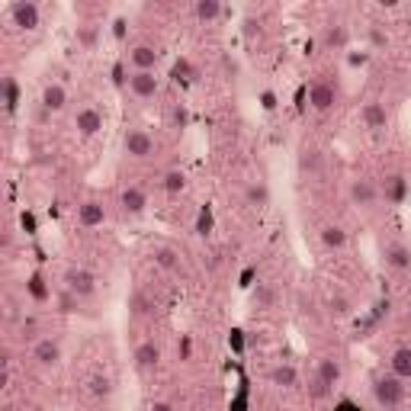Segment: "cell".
Returning a JSON list of instances; mask_svg holds the SVG:
<instances>
[{"label": "cell", "mask_w": 411, "mask_h": 411, "mask_svg": "<svg viewBox=\"0 0 411 411\" xmlns=\"http://www.w3.org/2000/svg\"><path fill=\"white\" fill-rule=\"evenodd\" d=\"M373 395L376 402L383 408H399L405 402V379H399L395 373H385V376H376L373 379Z\"/></svg>", "instance_id": "obj_1"}, {"label": "cell", "mask_w": 411, "mask_h": 411, "mask_svg": "<svg viewBox=\"0 0 411 411\" xmlns=\"http://www.w3.org/2000/svg\"><path fill=\"white\" fill-rule=\"evenodd\" d=\"M65 290L77 299H90L97 292V277L84 267H71V270H65Z\"/></svg>", "instance_id": "obj_2"}, {"label": "cell", "mask_w": 411, "mask_h": 411, "mask_svg": "<svg viewBox=\"0 0 411 411\" xmlns=\"http://www.w3.org/2000/svg\"><path fill=\"white\" fill-rule=\"evenodd\" d=\"M122 148H126V154L135 161H145L154 154V139H151L145 129H129L126 135H122Z\"/></svg>", "instance_id": "obj_3"}, {"label": "cell", "mask_w": 411, "mask_h": 411, "mask_svg": "<svg viewBox=\"0 0 411 411\" xmlns=\"http://www.w3.org/2000/svg\"><path fill=\"white\" fill-rule=\"evenodd\" d=\"M39 19H42V13H39V7L32 3V0H19V3L10 7V23H13L17 29H23V32L39 29Z\"/></svg>", "instance_id": "obj_4"}, {"label": "cell", "mask_w": 411, "mask_h": 411, "mask_svg": "<svg viewBox=\"0 0 411 411\" xmlns=\"http://www.w3.org/2000/svg\"><path fill=\"white\" fill-rule=\"evenodd\" d=\"M129 90L139 97V100H154V97H158V90H161V81H158V74H154V71H132Z\"/></svg>", "instance_id": "obj_5"}, {"label": "cell", "mask_w": 411, "mask_h": 411, "mask_svg": "<svg viewBox=\"0 0 411 411\" xmlns=\"http://www.w3.org/2000/svg\"><path fill=\"white\" fill-rule=\"evenodd\" d=\"M74 129L81 139H94L103 132V112L97 106H84V110H77L74 116Z\"/></svg>", "instance_id": "obj_6"}, {"label": "cell", "mask_w": 411, "mask_h": 411, "mask_svg": "<svg viewBox=\"0 0 411 411\" xmlns=\"http://www.w3.org/2000/svg\"><path fill=\"white\" fill-rule=\"evenodd\" d=\"M308 103H312V110H315V112H328L337 103L334 84H328V81H315V84L308 87Z\"/></svg>", "instance_id": "obj_7"}, {"label": "cell", "mask_w": 411, "mask_h": 411, "mask_svg": "<svg viewBox=\"0 0 411 411\" xmlns=\"http://www.w3.org/2000/svg\"><path fill=\"white\" fill-rule=\"evenodd\" d=\"M32 360H36L39 366H58L61 363V344H58L55 337H42V341H36V347H32Z\"/></svg>", "instance_id": "obj_8"}, {"label": "cell", "mask_w": 411, "mask_h": 411, "mask_svg": "<svg viewBox=\"0 0 411 411\" xmlns=\"http://www.w3.org/2000/svg\"><path fill=\"white\" fill-rule=\"evenodd\" d=\"M103 222H106V206L100 199H87V203L77 206V225L81 228H97Z\"/></svg>", "instance_id": "obj_9"}, {"label": "cell", "mask_w": 411, "mask_h": 411, "mask_svg": "<svg viewBox=\"0 0 411 411\" xmlns=\"http://www.w3.org/2000/svg\"><path fill=\"white\" fill-rule=\"evenodd\" d=\"M132 360H135V370H141V373H151V370L161 363V347L154 344V341H141V344L135 347Z\"/></svg>", "instance_id": "obj_10"}, {"label": "cell", "mask_w": 411, "mask_h": 411, "mask_svg": "<svg viewBox=\"0 0 411 411\" xmlns=\"http://www.w3.org/2000/svg\"><path fill=\"white\" fill-rule=\"evenodd\" d=\"M360 119H363V126L370 132H383L385 126H389V110H385V103L373 100V103H366L363 110H360Z\"/></svg>", "instance_id": "obj_11"}, {"label": "cell", "mask_w": 411, "mask_h": 411, "mask_svg": "<svg viewBox=\"0 0 411 411\" xmlns=\"http://www.w3.org/2000/svg\"><path fill=\"white\" fill-rule=\"evenodd\" d=\"M161 61V52L154 46H135L129 52V65L135 68V71H154Z\"/></svg>", "instance_id": "obj_12"}, {"label": "cell", "mask_w": 411, "mask_h": 411, "mask_svg": "<svg viewBox=\"0 0 411 411\" xmlns=\"http://www.w3.org/2000/svg\"><path fill=\"white\" fill-rule=\"evenodd\" d=\"M350 199H354V206H360V209H373V206H376V187H373V180L357 177L354 183H350Z\"/></svg>", "instance_id": "obj_13"}, {"label": "cell", "mask_w": 411, "mask_h": 411, "mask_svg": "<svg viewBox=\"0 0 411 411\" xmlns=\"http://www.w3.org/2000/svg\"><path fill=\"white\" fill-rule=\"evenodd\" d=\"M347 42H350V32H347V26H341V23H328V26L321 29V46H325L328 52H341V48H347Z\"/></svg>", "instance_id": "obj_14"}, {"label": "cell", "mask_w": 411, "mask_h": 411, "mask_svg": "<svg viewBox=\"0 0 411 411\" xmlns=\"http://www.w3.org/2000/svg\"><path fill=\"white\" fill-rule=\"evenodd\" d=\"M119 206L126 215H141L145 206H148V197H145V190H139V187H126L119 197Z\"/></svg>", "instance_id": "obj_15"}, {"label": "cell", "mask_w": 411, "mask_h": 411, "mask_svg": "<svg viewBox=\"0 0 411 411\" xmlns=\"http://www.w3.org/2000/svg\"><path fill=\"white\" fill-rule=\"evenodd\" d=\"M68 106V90L61 84H46L42 87V110L46 112H61Z\"/></svg>", "instance_id": "obj_16"}, {"label": "cell", "mask_w": 411, "mask_h": 411, "mask_svg": "<svg viewBox=\"0 0 411 411\" xmlns=\"http://www.w3.org/2000/svg\"><path fill=\"white\" fill-rule=\"evenodd\" d=\"M383 257H385V263H389V267H395V270H408V267H411V251L405 248V244H399V241L385 244Z\"/></svg>", "instance_id": "obj_17"}, {"label": "cell", "mask_w": 411, "mask_h": 411, "mask_svg": "<svg viewBox=\"0 0 411 411\" xmlns=\"http://www.w3.org/2000/svg\"><path fill=\"white\" fill-rule=\"evenodd\" d=\"M270 383L280 385V389H296V385H299V370L290 366V363L273 366V370H270Z\"/></svg>", "instance_id": "obj_18"}, {"label": "cell", "mask_w": 411, "mask_h": 411, "mask_svg": "<svg viewBox=\"0 0 411 411\" xmlns=\"http://www.w3.org/2000/svg\"><path fill=\"white\" fill-rule=\"evenodd\" d=\"M315 379H321V383H325L328 389H334V385L341 383V363H337V360H331V357H325V360H318Z\"/></svg>", "instance_id": "obj_19"}, {"label": "cell", "mask_w": 411, "mask_h": 411, "mask_svg": "<svg viewBox=\"0 0 411 411\" xmlns=\"http://www.w3.org/2000/svg\"><path fill=\"white\" fill-rule=\"evenodd\" d=\"M222 13H225V7L219 0H197V3H193V17H197L199 23H215Z\"/></svg>", "instance_id": "obj_20"}, {"label": "cell", "mask_w": 411, "mask_h": 411, "mask_svg": "<svg viewBox=\"0 0 411 411\" xmlns=\"http://www.w3.org/2000/svg\"><path fill=\"white\" fill-rule=\"evenodd\" d=\"M154 263H158L161 270H170V273H177L180 270V254L174 251V248H168V244H161V248H154Z\"/></svg>", "instance_id": "obj_21"}, {"label": "cell", "mask_w": 411, "mask_h": 411, "mask_svg": "<svg viewBox=\"0 0 411 411\" xmlns=\"http://www.w3.org/2000/svg\"><path fill=\"white\" fill-rule=\"evenodd\" d=\"M321 244L328 251H341V248H347V232L341 225H325L321 228Z\"/></svg>", "instance_id": "obj_22"}, {"label": "cell", "mask_w": 411, "mask_h": 411, "mask_svg": "<svg viewBox=\"0 0 411 411\" xmlns=\"http://www.w3.org/2000/svg\"><path fill=\"white\" fill-rule=\"evenodd\" d=\"M389 366H392V373L399 379H411V347H399L392 360H389Z\"/></svg>", "instance_id": "obj_23"}, {"label": "cell", "mask_w": 411, "mask_h": 411, "mask_svg": "<svg viewBox=\"0 0 411 411\" xmlns=\"http://www.w3.org/2000/svg\"><path fill=\"white\" fill-rule=\"evenodd\" d=\"M161 187H164V193L177 197V193H183V190H187V174H183V170H168V174H164V180H161Z\"/></svg>", "instance_id": "obj_24"}, {"label": "cell", "mask_w": 411, "mask_h": 411, "mask_svg": "<svg viewBox=\"0 0 411 411\" xmlns=\"http://www.w3.org/2000/svg\"><path fill=\"white\" fill-rule=\"evenodd\" d=\"M244 199H248V206H254V209H261V206L270 203V190H267V183H251V187L244 190Z\"/></svg>", "instance_id": "obj_25"}, {"label": "cell", "mask_w": 411, "mask_h": 411, "mask_svg": "<svg viewBox=\"0 0 411 411\" xmlns=\"http://www.w3.org/2000/svg\"><path fill=\"white\" fill-rule=\"evenodd\" d=\"M3 106H7V112H17V106H19V84H17V77H3Z\"/></svg>", "instance_id": "obj_26"}, {"label": "cell", "mask_w": 411, "mask_h": 411, "mask_svg": "<svg viewBox=\"0 0 411 411\" xmlns=\"http://www.w3.org/2000/svg\"><path fill=\"white\" fill-rule=\"evenodd\" d=\"M29 296L36 302H46V299H52V292H48V286H46V277L42 273H32L29 277Z\"/></svg>", "instance_id": "obj_27"}, {"label": "cell", "mask_w": 411, "mask_h": 411, "mask_svg": "<svg viewBox=\"0 0 411 411\" xmlns=\"http://www.w3.org/2000/svg\"><path fill=\"white\" fill-rule=\"evenodd\" d=\"M385 199H389V203H402L405 199V177L385 180Z\"/></svg>", "instance_id": "obj_28"}, {"label": "cell", "mask_w": 411, "mask_h": 411, "mask_svg": "<svg viewBox=\"0 0 411 411\" xmlns=\"http://www.w3.org/2000/svg\"><path fill=\"white\" fill-rule=\"evenodd\" d=\"M299 168H302V170H312V174L321 168V154H318V148H302Z\"/></svg>", "instance_id": "obj_29"}, {"label": "cell", "mask_w": 411, "mask_h": 411, "mask_svg": "<svg viewBox=\"0 0 411 411\" xmlns=\"http://www.w3.org/2000/svg\"><path fill=\"white\" fill-rule=\"evenodd\" d=\"M77 46H84V48H94L97 46V36H100V32H97V26H77Z\"/></svg>", "instance_id": "obj_30"}, {"label": "cell", "mask_w": 411, "mask_h": 411, "mask_svg": "<svg viewBox=\"0 0 411 411\" xmlns=\"http://www.w3.org/2000/svg\"><path fill=\"white\" fill-rule=\"evenodd\" d=\"M90 392L94 395H110L112 392L110 379H106V376H94V379H90Z\"/></svg>", "instance_id": "obj_31"}, {"label": "cell", "mask_w": 411, "mask_h": 411, "mask_svg": "<svg viewBox=\"0 0 411 411\" xmlns=\"http://www.w3.org/2000/svg\"><path fill=\"white\" fill-rule=\"evenodd\" d=\"M212 232V212L209 209H203L199 212V219H197V234H209Z\"/></svg>", "instance_id": "obj_32"}, {"label": "cell", "mask_w": 411, "mask_h": 411, "mask_svg": "<svg viewBox=\"0 0 411 411\" xmlns=\"http://www.w3.org/2000/svg\"><path fill=\"white\" fill-rule=\"evenodd\" d=\"M170 122H174V129H183V126L190 122L187 110H183V106H174V110H170Z\"/></svg>", "instance_id": "obj_33"}, {"label": "cell", "mask_w": 411, "mask_h": 411, "mask_svg": "<svg viewBox=\"0 0 411 411\" xmlns=\"http://www.w3.org/2000/svg\"><path fill=\"white\" fill-rule=\"evenodd\" d=\"M254 302H257V305H270V302H273V290H270V286H257Z\"/></svg>", "instance_id": "obj_34"}, {"label": "cell", "mask_w": 411, "mask_h": 411, "mask_svg": "<svg viewBox=\"0 0 411 411\" xmlns=\"http://www.w3.org/2000/svg\"><path fill=\"white\" fill-rule=\"evenodd\" d=\"M366 61H370V52H350V55H347V65L350 68H363Z\"/></svg>", "instance_id": "obj_35"}, {"label": "cell", "mask_w": 411, "mask_h": 411, "mask_svg": "<svg viewBox=\"0 0 411 411\" xmlns=\"http://www.w3.org/2000/svg\"><path fill=\"white\" fill-rule=\"evenodd\" d=\"M308 392H312V399H325V395L331 392V389H328V385L321 383V379H312V385H308Z\"/></svg>", "instance_id": "obj_36"}, {"label": "cell", "mask_w": 411, "mask_h": 411, "mask_svg": "<svg viewBox=\"0 0 411 411\" xmlns=\"http://www.w3.org/2000/svg\"><path fill=\"white\" fill-rule=\"evenodd\" d=\"M77 302H81V299H77V296H71V292L65 290V296L58 299V305H61V312H74V308H77Z\"/></svg>", "instance_id": "obj_37"}, {"label": "cell", "mask_w": 411, "mask_h": 411, "mask_svg": "<svg viewBox=\"0 0 411 411\" xmlns=\"http://www.w3.org/2000/svg\"><path fill=\"white\" fill-rule=\"evenodd\" d=\"M328 305H331V312H337V315H347V312H350L347 299H334V296H331V302H328Z\"/></svg>", "instance_id": "obj_38"}, {"label": "cell", "mask_w": 411, "mask_h": 411, "mask_svg": "<svg viewBox=\"0 0 411 411\" xmlns=\"http://www.w3.org/2000/svg\"><path fill=\"white\" fill-rule=\"evenodd\" d=\"M261 103H263V110H273V106H277V94H273V90H263Z\"/></svg>", "instance_id": "obj_39"}, {"label": "cell", "mask_w": 411, "mask_h": 411, "mask_svg": "<svg viewBox=\"0 0 411 411\" xmlns=\"http://www.w3.org/2000/svg\"><path fill=\"white\" fill-rule=\"evenodd\" d=\"M112 36H116V39L126 36V19H116V26H112Z\"/></svg>", "instance_id": "obj_40"}, {"label": "cell", "mask_w": 411, "mask_h": 411, "mask_svg": "<svg viewBox=\"0 0 411 411\" xmlns=\"http://www.w3.org/2000/svg\"><path fill=\"white\" fill-rule=\"evenodd\" d=\"M370 39H373V46H385V42H389V39H385L379 29H373V32H370Z\"/></svg>", "instance_id": "obj_41"}, {"label": "cell", "mask_w": 411, "mask_h": 411, "mask_svg": "<svg viewBox=\"0 0 411 411\" xmlns=\"http://www.w3.org/2000/svg\"><path fill=\"white\" fill-rule=\"evenodd\" d=\"M148 411H174V405H170V402H154Z\"/></svg>", "instance_id": "obj_42"}, {"label": "cell", "mask_w": 411, "mask_h": 411, "mask_svg": "<svg viewBox=\"0 0 411 411\" xmlns=\"http://www.w3.org/2000/svg\"><path fill=\"white\" fill-rule=\"evenodd\" d=\"M408 321H411V308H408Z\"/></svg>", "instance_id": "obj_43"}]
</instances>
